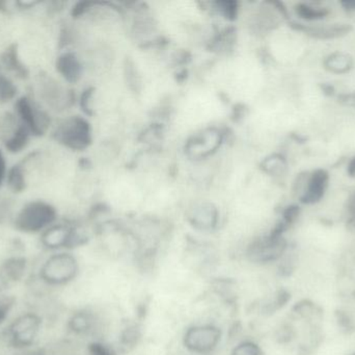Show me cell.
Masks as SVG:
<instances>
[{
  "instance_id": "obj_1",
  "label": "cell",
  "mask_w": 355,
  "mask_h": 355,
  "mask_svg": "<svg viewBox=\"0 0 355 355\" xmlns=\"http://www.w3.org/2000/svg\"><path fill=\"white\" fill-rule=\"evenodd\" d=\"M43 327V316L35 311H27L10 321L2 329L1 336L8 347L28 352L41 337Z\"/></svg>"
},
{
  "instance_id": "obj_2",
  "label": "cell",
  "mask_w": 355,
  "mask_h": 355,
  "mask_svg": "<svg viewBox=\"0 0 355 355\" xmlns=\"http://www.w3.org/2000/svg\"><path fill=\"white\" fill-rule=\"evenodd\" d=\"M80 272L78 258L70 251L52 252L40 265L37 277L48 288H60L70 285Z\"/></svg>"
},
{
  "instance_id": "obj_3",
  "label": "cell",
  "mask_w": 355,
  "mask_h": 355,
  "mask_svg": "<svg viewBox=\"0 0 355 355\" xmlns=\"http://www.w3.org/2000/svg\"><path fill=\"white\" fill-rule=\"evenodd\" d=\"M58 212L55 208L43 200H35L25 204L14 219L16 231L26 235L42 233L55 224Z\"/></svg>"
},
{
  "instance_id": "obj_4",
  "label": "cell",
  "mask_w": 355,
  "mask_h": 355,
  "mask_svg": "<svg viewBox=\"0 0 355 355\" xmlns=\"http://www.w3.org/2000/svg\"><path fill=\"white\" fill-rule=\"evenodd\" d=\"M42 247L51 252L70 251L83 245L87 237L76 227L69 224H53L41 233Z\"/></svg>"
},
{
  "instance_id": "obj_5",
  "label": "cell",
  "mask_w": 355,
  "mask_h": 355,
  "mask_svg": "<svg viewBox=\"0 0 355 355\" xmlns=\"http://www.w3.org/2000/svg\"><path fill=\"white\" fill-rule=\"evenodd\" d=\"M223 333L214 324H198L186 329L183 345L188 352L198 355L212 354L220 344Z\"/></svg>"
},
{
  "instance_id": "obj_6",
  "label": "cell",
  "mask_w": 355,
  "mask_h": 355,
  "mask_svg": "<svg viewBox=\"0 0 355 355\" xmlns=\"http://www.w3.org/2000/svg\"><path fill=\"white\" fill-rule=\"evenodd\" d=\"M52 137L64 147L83 150L89 147L92 142L91 126L81 117H71L56 127Z\"/></svg>"
},
{
  "instance_id": "obj_7",
  "label": "cell",
  "mask_w": 355,
  "mask_h": 355,
  "mask_svg": "<svg viewBox=\"0 0 355 355\" xmlns=\"http://www.w3.org/2000/svg\"><path fill=\"white\" fill-rule=\"evenodd\" d=\"M16 110L23 124L35 137H43L50 125V117L31 98L22 96L16 102Z\"/></svg>"
},
{
  "instance_id": "obj_8",
  "label": "cell",
  "mask_w": 355,
  "mask_h": 355,
  "mask_svg": "<svg viewBox=\"0 0 355 355\" xmlns=\"http://www.w3.org/2000/svg\"><path fill=\"white\" fill-rule=\"evenodd\" d=\"M287 250V242L283 236L277 235L271 231L268 237L257 242L250 246L248 250L250 260L258 264H269L277 262Z\"/></svg>"
},
{
  "instance_id": "obj_9",
  "label": "cell",
  "mask_w": 355,
  "mask_h": 355,
  "mask_svg": "<svg viewBox=\"0 0 355 355\" xmlns=\"http://www.w3.org/2000/svg\"><path fill=\"white\" fill-rule=\"evenodd\" d=\"M329 179L331 175L325 169L319 168L313 172L306 173L300 201L306 206H313L320 202L327 193Z\"/></svg>"
},
{
  "instance_id": "obj_10",
  "label": "cell",
  "mask_w": 355,
  "mask_h": 355,
  "mask_svg": "<svg viewBox=\"0 0 355 355\" xmlns=\"http://www.w3.org/2000/svg\"><path fill=\"white\" fill-rule=\"evenodd\" d=\"M29 263L25 256L14 254L0 263V283L4 290L21 283L28 272Z\"/></svg>"
},
{
  "instance_id": "obj_11",
  "label": "cell",
  "mask_w": 355,
  "mask_h": 355,
  "mask_svg": "<svg viewBox=\"0 0 355 355\" xmlns=\"http://www.w3.org/2000/svg\"><path fill=\"white\" fill-rule=\"evenodd\" d=\"M292 27L302 31L316 40H333L344 37L352 31V26L346 23H335L327 25H304L302 23H292Z\"/></svg>"
},
{
  "instance_id": "obj_12",
  "label": "cell",
  "mask_w": 355,
  "mask_h": 355,
  "mask_svg": "<svg viewBox=\"0 0 355 355\" xmlns=\"http://www.w3.org/2000/svg\"><path fill=\"white\" fill-rule=\"evenodd\" d=\"M69 331L78 337L94 335L98 329V319L91 311L81 310L73 313L68 320Z\"/></svg>"
},
{
  "instance_id": "obj_13",
  "label": "cell",
  "mask_w": 355,
  "mask_h": 355,
  "mask_svg": "<svg viewBox=\"0 0 355 355\" xmlns=\"http://www.w3.org/2000/svg\"><path fill=\"white\" fill-rule=\"evenodd\" d=\"M40 95L48 106L56 108L64 101V90L49 75L42 72L39 74Z\"/></svg>"
},
{
  "instance_id": "obj_14",
  "label": "cell",
  "mask_w": 355,
  "mask_h": 355,
  "mask_svg": "<svg viewBox=\"0 0 355 355\" xmlns=\"http://www.w3.org/2000/svg\"><path fill=\"white\" fill-rule=\"evenodd\" d=\"M56 70L69 83H77L80 79L83 67L76 54L64 52L56 60Z\"/></svg>"
},
{
  "instance_id": "obj_15",
  "label": "cell",
  "mask_w": 355,
  "mask_h": 355,
  "mask_svg": "<svg viewBox=\"0 0 355 355\" xmlns=\"http://www.w3.org/2000/svg\"><path fill=\"white\" fill-rule=\"evenodd\" d=\"M2 65L10 72L15 73L19 79H27L29 77V70L26 65L21 60L19 56L18 44L12 43L6 47L0 56Z\"/></svg>"
},
{
  "instance_id": "obj_16",
  "label": "cell",
  "mask_w": 355,
  "mask_h": 355,
  "mask_svg": "<svg viewBox=\"0 0 355 355\" xmlns=\"http://www.w3.org/2000/svg\"><path fill=\"white\" fill-rule=\"evenodd\" d=\"M354 58L347 52L335 51L323 60V67L335 74H346L354 68Z\"/></svg>"
},
{
  "instance_id": "obj_17",
  "label": "cell",
  "mask_w": 355,
  "mask_h": 355,
  "mask_svg": "<svg viewBox=\"0 0 355 355\" xmlns=\"http://www.w3.org/2000/svg\"><path fill=\"white\" fill-rule=\"evenodd\" d=\"M37 154H31L24 160L14 165L8 173V185L14 193H22L26 189V177H25L24 166L27 160H31Z\"/></svg>"
},
{
  "instance_id": "obj_18",
  "label": "cell",
  "mask_w": 355,
  "mask_h": 355,
  "mask_svg": "<svg viewBox=\"0 0 355 355\" xmlns=\"http://www.w3.org/2000/svg\"><path fill=\"white\" fill-rule=\"evenodd\" d=\"M31 133L23 123L17 126L16 131L12 133V137L8 138L4 142V147L10 154H19L22 151L31 139Z\"/></svg>"
},
{
  "instance_id": "obj_19",
  "label": "cell",
  "mask_w": 355,
  "mask_h": 355,
  "mask_svg": "<svg viewBox=\"0 0 355 355\" xmlns=\"http://www.w3.org/2000/svg\"><path fill=\"white\" fill-rule=\"evenodd\" d=\"M295 12L300 18L306 21L323 20L329 15V8L309 3L296 4Z\"/></svg>"
},
{
  "instance_id": "obj_20",
  "label": "cell",
  "mask_w": 355,
  "mask_h": 355,
  "mask_svg": "<svg viewBox=\"0 0 355 355\" xmlns=\"http://www.w3.org/2000/svg\"><path fill=\"white\" fill-rule=\"evenodd\" d=\"M17 306V298L6 291L0 293V331L10 322V315Z\"/></svg>"
},
{
  "instance_id": "obj_21",
  "label": "cell",
  "mask_w": 355,
  "mask_h": 355,
  "mask_svg": "<svg viewBox=\"0 0 355 355\" xmlns=\"http://www.w3.org/2000/svg\"><path fill=\"white\" fill-rule=\"evenodd\" d=\"M17 94H18V89L15 83L6 75L0 74V102L6 104L14 99Z\"/></svg>"
},
{
  "instance_id": "obj_22",
  "label": "cell",
  "mask_w": 355,
  "mask_h": 355,
  "mask_svg": "<svg viewBox=\"0 0 355 355\" xmlns=\"http://www.w3.org/2000/svg\"><path fill=\"white\" fill-rule=\"evenodd\" d=\"M231 355H264V352L258 343L252 340H245L233 348Z\"/></svg>"
},
{
  "instance_id": "obj_23",
  "label": "cell",
  "mask_w": 355,
  "mask_h": 355,
  "mask_svg": "<svg viewBox=\"0 0 355 355\" xmlns=\"http://www.w3.org/2000/svg\"><path fill=\"white\" fill-rule=\"evenodd\" d=\"M300 215V208L298 206H290L285 208L283 214V222L288 226H291L296 222Z\"/></svg>"
},
{
  "instance_id": "obj_24",
  "label": "cell",
  "mask_w": 355,
  "mask_h": 355,
  "mask_svg": "<svg viewBox=\"0 0 355 355\" xmlns=\"http://www.w3.org/2000/svg\"><path fill=\"white\" fill-rule=\"evenodd\" d=\"M89 354L91 355H114V350L112 348L108 347L107 345L103 343H99V342H95V343L89 345Z\"/></svg>"
},
{
  "instance_id": "obj_25",
  "label": "cell",
  "mask_w": 355,
  "mask_h": 355,
  "mask_svg": "<svg viewBox=\"0 0 355 355\" xmlns=\"http://www.w3.org/2000/svg\"><path fill=\"white\" fill-rule=\"evenodd\" d=\"M12 214V204L10 200L0 199V225L3 224Z\"/></svg>"
},
{
  "instance_id": "obj_26",
  "label": "cell",
  "mask_w": 355,
  "mask_h": 355,
  "mask_svg": "<svg viewBox=\"0 0 355 355\" xmlns=\"http://www.w3.org/2000/svg\"><path fill=\"white\" fill-rule=\"evenodd\" d=\"M346 210H347L348 223L355 227V192L348 198Z\"/></svg>"
},
{
  "instance_id": "obj_27",
  "label": "cell",
  "mask_w": 355,
  "mask_h": 355,
  "mask_svg": "<svg viewBox=\"0 0 355 355\" xmlns=\"http://www.w3.org/2000/svg\"><path fill=\"white\" fill-rule=\"evenodd\" d=\"M92 90H85L83 92V96H81L80 100V106L81 108H83V112L87 113V114H91V110H89V97H91Z\"/></svg>"
},
{
  "instance_id": "obj_28",
  "label": "cell",
  "mask_w": 355,
  "mask_h": 355,
  "mask_svg": "<svg viewBox=\"0 0 355 355\" xmlns=\"http://www.w3.org/2000/svg\"><path fill=\"white\" fill-rule=\"evenodd\" d=\"M6 158H4L3 154L0 150V185L3 183L4 177H6Z\"/></svg>"
},
{
  "instance_id": "obj_29",
  "label": "cell",
  "mask_w": 355,
  "mask_h": 355,
  "mask_svg": "<svg viewBox=\"0 0 355 355\" xmlns=\"http://www.w3.org/2000/svg\"><path fill=\"white\" fill-rule=\"evenodd\" d=\"M341 6H343L344 10L348 13L355 12V0H352V1H342Z\"/></svg>"
},
{
  "instance_id": "obj_30",
  "label": "cell",
  "mask_w": 355,
  "mask_h": 355,
  "mask_svg": "<svg viewBox=\"0 0 355 355\" xmlns=\"http://www.w3.org/2000/svg\"><path fill=\"white\" fill-rule=\"evenodd\" d=\"M321 88H322L323 93L327 94V95L333 96L335 94V88L329 83H323V85H321Z\"/></svg>"
},
{
  "instance_id": "obj_31",
  "label": "cell",
  "mask_w": 355,
  "mask_h": 355,
  "mask_svg": "<svg viewBox=\"0 0 355 355\" xmlns=\"http://www.w3.org/2000/svg\"><path fill=\"white\" fill-rule=\"evenodd\" d=\"M347 173L350 177L355 179V156L350 160L349 164H348Z\"/></svg>"
},
{
  "instance_id": "obj_32",
  "label": "cell",
  "mask_w": 355,
  "mask_h": 355,
  "mask_svg": "<svg viewBox=\"0 0 355 355\" xmlns=\"http://www.w3.org/2000/svg\"><path fill=\"white\" fill-rule=\"evenodd\" d=\"M37 3H40V2H37V1H31V2L18 1V2H16L17 6H18L19 8H33V6H37Z\"/></svg>"
},
{
  "instance_id": "obj_33",
  "label": "cell",
  "mask_w": 355,
  "mask_h": 355,
  "mask_svg": "<svg viewBox=\"0 0 355 355\" xmlns=\"http://www.w3.org/2000/svg\"><path fill=\"white\" fill-rule=\"evenodd\" d=\"M0 12L4 13V14H10V10L8 8V2L0 1Z\"/></svg>"
},
{
  "instance_id": "obj_34",
  "label": "cell",
  "mask_w": 355,
  "mask_h": 355,
  "mask_svg": "<svg viewBox=\"0 0 355 355\" xmlns=\"http://www.w3.org/2000/svg\"><path fill=\"white\" fill-rule=\"evenodd\" d=\"M4 291H6V290H4L3 288H2L1 283H0V293Z\"/></svg>"
},
{
  "instance_id": "obj_35",
  "label": "cell",
  "mask_w": 355,
  "mask_h": 355,
  "mask_svg": "<svg viewBox=\"0 0 355 355\" xmlns=\"http://www.w3.org/2000/svg\"><path fill=\"white\" fill-rule=\"evenodd\" d=\"M348 355H355V352H352V354H348Z\"/></svg>"
}]
</instances>
